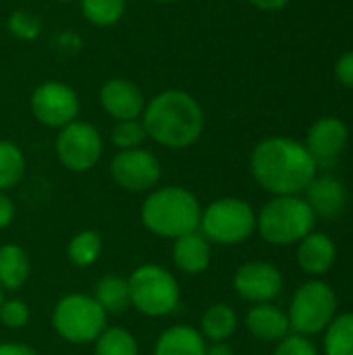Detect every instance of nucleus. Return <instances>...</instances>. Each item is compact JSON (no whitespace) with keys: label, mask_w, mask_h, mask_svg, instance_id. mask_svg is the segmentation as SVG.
<instances>
[{"label":"nucleus","mask_w":353,"mask_h":355,"mask_svg":"<svg viewBox=\"0 0 353 355\" xmlns=\"http://www.w3.org/2000/svg\"><path fill=\"white\" fill-rule=\"evenodd\" d=\"M256 229V214L252 206L237 198H223L202 210L200 233L218 245L243 243Z\"/></svg>","instance_id":"0eeeda50"},{"label":"nucleus","mask_w":353,"mask_h":355,"mask_svg":"<svg viewBox=\"0 0 353 355\" xmlns=\"http://www.w3.org/2000/svg\"><path fill=\"white\" fill-rule=\"evenodd\" d=\"M131 306L144 316L162 318L177 312L181 304V289L173 272L160 264H141L129 279Z\"/></svg>","instance_id":"39448f33"},{"label":"nucleus","mask_w":353,"mask_h":355,"mask_svg":"<svg viewBox=\"0 0 353 355\" xmlns=\"http://www.w3.org/2000/svg\"><path fill=\"white\" fill-rule=\"evenodd\" d=\"M0 355H37V352L25 343H0Z\"/></svg>","instance_id":"72a5a7b5"},{"label":"nucleus","mask_w":353,"mask_h":355,"mask_svg":"<svg viewBox=\"0 0 353 355\" xmlns=\"http://www.w3.org/2000/svg\"><path fill=\"white\" fill-rule=\"evenodd\" d=\"M102 137L98 129L83 121H73L58 131L56 156L60 164L73 173L94 168L102 156Z\"/></svg>","instance_id":"1a4fd4ad"},{"label":"nucleus","mask_w":353,"mask_h":355,"mask_svg":"<svg viewBox=\"0 0 353 355\" xmlns=\"http://www.w3.org/2000/svg\"><path fill=\"white\" fill-rule=\"evenodd\" d=\"M250 2L260 10H281L283 6H287L289 0H250Z\"/></svg>","instance_id":"f704fd0d"},{"label":"nucleus","mask_w":353,"mask_h":355,"mask_svg":"<svg viewBox=\"0 0 353 355\" xmlns=\"http://www.w3.org/2000/svg\"><path fill=\"white\" fill-rule=\"evenodd\" d=\"M83 17L100 27L114 25L125 12V0H79Z\"/></svg>","instance_id":"bb28decb"},{"label":"nucleus","mask_w":353,"mask_h":355,"mask_svg":"<svg viewBox=\"0 0 353 355\" xmlns=\"http://www.w3.org/2000/svg\"><path fill=\"white\" fill-rule=\"evenodd\" d=\"M252 175L275 196H298L316 177V160L304 144L289 137H268L252 152Z\"/></svg>","instance_id":"f257e3e1"},{"label":"nucleus","mask_w":353,"mask_h":355,"mask_svg":"<svg viewBox=\"0 0 353 355\" xmlns=\"http://www.w3.org/2000/svg\"><path fill=\"white\" fill-rule=\"evenodd\" d=\"M345 187L343 183L333 175H320L314 177L312 183L306 187V202L312 208L314 214H320L325 218L337 216L345 206Z\"/></svg>","instance_id":"dca6fc26"},{"label":"nucleus","mask_w":353,"mask_h":355,"mask_svg":"<svg viewBox=\"0 0 353 355\" xmlns=\"http://www.w3.org/2000/svg\"><path fill=\"white\" fill-rule=\"evenodd\" d=\"M94 355H139V345L131 331L106 327L94 341Z\"/></svg>","instance_id":"b1692460"},{"label":"nucleus","mask_w":353,"mask_h":355,"mask_svg":"<svg viewBox=\"0 0 353 355\" xmlns=\"http://www.w3.org/2000/svg\"><path fill=\"white\" fill-rule=\"evenodd\" d=\"M156 2H175V0H156Z\"/></svg>","instance_id":"4c0bfd02"},{"label":"nucleus","mask_w":353,"mask_h":355,"mask_svg":"<svg viewBox=\"0 0 353 355\" xmlns=\"http://www.w3.org/2000/svg\"><path fill=\"white\" fill-rule=\"evenodd\" d=\"M327 355H353V314H341L327 327Z\"/></svg>","instance_id":"a878e982"},{"label":"nucleus","mask_w":353,"mask_h":355,"mask_svg":"<svg viewBox=\"0 0 353 355\" xmlns=\"http://www.w3.org/2000/svg\"><path fill=\"white\" fill-rule=\"evenodd\" d=\"M25 173V156L12 141L0 139V191L12 189Z\"/></svg>","instance_id":"393cba45"},{"label":"nucleus","mask_w":353,"mask_h":355,"mask_svg":"<svg viewBox=\"0 0 353 355\" xmlns=\"http://www.w3.org/2000/svg\"><path fill=\"white\" fill-rule=\"evenodd\" d=\"M206 339L202 333L187 324H175L160 333L154 355H206Z\"/></svg>","instance_id":"6ab92c4d"},{"label":"nucleus","mask_w":353,"mask_h":355,"mask_svg":"<svg viewBox=\"0 0 353 355\" xmlns=\"http://www.w3.org/2000/svg\"><path fill=\"white\" fill-rule=\"evenodd\" d=\"M148 133L141 121L133 119V121H119V125L112 129L110 139L117 148L121 150H135L141 148V144L146 141Z\"/></svg>","instance_id":"cd10ccee"},{"label":"nucleus","mask_w":353,"mask_h":355,"mask_svg":"<svg viewBox=\"0 0 353 355\" xmlns=\"http://www.w3.org/2000/svg\"><path fill=\"white\" fill-rule=\"evenodd\" d=\"M102 108L117 121H133L144 114L146 100L141 89L127 79H110L100 89Z\"/></svg>","instance_id":"4468645a"},{"label":"nucleus","mask_w":353,"mask_h":355,"mask_svg":"<svg viewBox=\"0 0 353 355\" xmlns=\"http://www.w3.org/2000/svg\"><path fill=\"white\" fill-rule=\"evenodd\" d=\"M108 314L98 306L92 295L69 293L54 306L52 327L60 339L73 345L94 343L106 329Z\"/></svg>","instance_id":"423d86ee"},{"label":"nucleus","mask_w":353,"mask_h":355,"mask_svg":"<svg viewBox=\"0 0 353 355\" xmlns=\"http://www.w3.org/2000/svg\"><path fill=\"white\" fill-rule=\"evenodd\" d=\"M246 327L260 341H281L291 329L287 314L270 304H256L246 316Z\"/></svg>","instance_id":"a211bd4d"},{"label":"nucleus","mask_w":353,"mask_h":355,"mask_svg":"<svg viewBox=\"0 0 353 355\" xmlns=\"http://www.w3.org/2000/svg\"><path fill=\"white\" fill-rule=\"evenodd\" d=\"M29 256L17 243L0 245V289L19 291L29 279Z\"/></svg>","instance_id":"aec40b11"},{"label":"nucleus","mask_w":353,"mask_h":355,"mask_svg":"<svg viewBox=\"0 0 353 355\" xmlns=\"http://www.w3.org/2000/svg\"><path fill=\"white\" fill-rule=\"evenodd\" d=\"M273 355H318V352L314 343L304 335H291V337L287 335L285 339H281Z\"/></svg>","instance_id":"7c9ffc66"},{"label":"nucleus","mask_w":353,"mask_h":355,"mask_svg":"<svg viewBox=\"0 0 353 355\" xmlns=\"http://www.w3.org/2000/svg\"><path fill=\"white\" fill-rule=\"evenodd\" d=\"M160 175L162 168L158 158L141 148L121 150L110 162V177L125 191H133V193L150 191L160 181Z\"/></svg>","instance_id":"9d476101"},{"label":"nucleus","mask_w":353,"mask_h":355,"mask_svg":"<svg viewBox=\"0 0 353 355\" xmlns=\"http://www.w3.org/2000/svg\"><path fill=\"white\" fill-rule=\"evenodd\" d=\"M314 218L316 214L306 200L298 196H277L262 208L260 216H256V227L264 241L291 245L312 233Z\"/></svg>","instance_id":"20e7f679"},{"label":"nucleus","mask_w":353,"mask_h":355,"mask_svg":"<svg viewBox=\"0 0 353 355\" xmlns=\"http://www.w3.org/2000/svg\"><path fill=\"white\" fill-rule=\"evenodd\" d=\"M347 144V127L335 116L316 121L306 137V150L312 154L316 164H331Z\"/></svg>","instance_id":"ddd939ff"},{"label":"nucleus","mask_w":353,"mask_h":355,"mask_svg":"<svg viewBox=\"0 0 353 355\" xmlns=\"http://www.w3.org/2000/svg\"><path fill=\"white\" fill-rule=\"evenodd\" d=\"M335 256H337L335 243L325 233L306 235L298 248V262H300L302 270L306 275H312V277L325 275L333 266Z\"/></svg>","instance_id":"f3484780"},{"label":"nucleus","mask_w":353,"mask_h":355,"mask_svg":"<svg viewBox=\"0 0 353 355\" xmlns=\"http://www.w3.org/2000/svg\"><path fill=\"white\" fill-rule=\"evenodd\" d=\"M237 331V314L227 304L210 306L202 316L200 333L208 343H223Z\"/></svg>","instance_id":"4be33fe9"},{"label":"nucleus","mask_w":353,"mask_h":355,"mask_svg":"<svg viewBox=\"0 0 353 355\" xmlns=\"http://www.w3.org/2000/svg\"><path fill=\"white\" fill-rule=\"evenodd\" d=\"M173 262L177 266V270H181L183 275L196 277L202 275L212 260V250H210V241L200 233H187L183 237L173 239Z\"/></svg>","instance_id":"2eb2a0df"},{"label":"nucleus","mask_w":353,"mask_h":355,"mask_svg":"<svg viewBox=\"0 0 353 355\" xmlns=\"http://www.w3.org/2000/svg\"><path fill=\"white\" fill-rule=\"evenodd\" d=\"M8 27L21 40H33L40 33V21L31 12H27V10L12 12L10 19H8Z\"/></svg>","instance_id":"c756f323"},{"label":"nucleus","mask_w":353,"mask_h":355,"mask_svg":"<svg viewBox=\"0 0 353 355\" xmlns=\"http://www.w3.org/2000/svg\"><path fill=\"white\" fill-rule=\"evenodd\" d=\"M12 220H15V204L4 191H0V229L10 227Z\"/></svg>","instance_id":"473e14b6"},{"label":"nucleus","mask_w":353,"mask_h":355,"mask_svg":"<svg viewBox=\"0 0 353 355\" xmlns=\"http://www.w3.org/2000/svg\"><path fill=\"white\" fill-rule=\"evenodd\" d=\"M335 75L337 79L345 85V87H352L353 89V50L343 54L337 64H335Z\"/></svg>","instance_id":"2f4dec72"},{"label":"nucleus","mask_w":353,"mask_h":355,"mask_svg":"<svg viewBox=\"0 0 353 355\" xmlns=\"http://www.w3.org/2000/svg\"><path fill=\"white\" fill-rule=\"evenodd\" d=\"M98 306L106 312V314H123L129 306H131V295H129V283L123 277L117 275H106L102 277L96 287H94V295H92Z\"/></svg>","instance_id":"412c9836"},{"label":"nucleus","mask_w":353,"mask_h":355,"mask_svg":"<svg viewBox=\"0 0 353 355\" xmlns=\"http://www.w3.org/2000/svg\"><path fill=\"white\" fill-rule=\"evenodd\" d=\"M60 2H71V0H60Z\"/></svg>","instance_id":"58836bf2"},{"label":"nucleus","mask_w":353,"mask_h":355,"mask_svg":"<svg viewBox=\"0 0 353 355\" xmlns=\"http://www.w3.org/2000/svg\"><path fill=\"white\" fill-rule=\"evenodd\" d=\"M31 112L42 125L62 129L77 119L79 98L69 85L60 81H46L31 94Z\"/></svg>","instance_id":"9b49d317"},{"label":"nucleus","mask_w":353,"mask_h":355,"mask_svg":"<svg viewBox=\"0 0 353 355\" xmlns=\"http://www.w3.org/2000/svg\"><path fill=\"white\" fill-rule=\"evenodd\" d=\"M237 295L252 304H268L283 289V277L277 266L268 262H248L237 268L233 277Z\"/></svg>","instance_id":"f8f14e48"},{"label":"nucleus","mask_w":353,"mask_h":355,"mask_svg":"<svg viewBox=\"0 0 353 355\" xmlns=\"http://www.w3.org/2000/svg\"><path fill=\"white\" fill-rule=\"evenodd\" d=\"M206 355H233V349L227 345V341L210 343V345H206Z\"/></svg>","instance_id":"c9c22d12"},{"label":"nucleus","mask_w":353,"mask_h":355,"mask_svg":"<svg viewBox=\"0 0 353 355\" xmlns=\"http://www.w3.org/2000/svg\"><path fill=\"white\" fill-rule=\"evenodd\" d=\"M31 318L29 306L23 300H4L0 304V322L6 329H23Z\"/></svg>","instance_id":"c85d7f7f"},{"label":"nucleus","mask_w":353,"mask_h":355,"mask_svg":"<svg viewBox=\"0 0 353 355\" xmlns=\"http://www.w3.org/2000/svg\"><path fill=\"white\" fill-rule=\"evenodd\" d=\"M100 254H102V235L94 229L79 231L77 235H73V239L67 245L69 260L79 268L94 266L98 262Z\"/></svg>","instance_id":"5701e85b"},{"label":"nucleus","mask_w":353,"mask_h":355,"mask_svg":"<svg viewBox=\"0 0 353 355\" xmlns=\"http://www.w3.org/2000/svg\"><path fill=\"white\" fill-rule=\"evenodd\" d=\"M4 302V295H2V289H0V304Z\"/></svg>","instance_id":"e433bc0d"},{"label":"nucleus","mask_w":353,"mask_h":355,"mask_svg":"<svg viewBox=\"0 0 353 355\" xmlns=\"http://www.w3.org/2000/svg\"><path fill=\"white\" fill-rule=\"evenodd\" d=\"M139 216L141 225L152 235L177 239L200 229L202 206L189 189L166 185L148 193Z\"/></svg>","instance_id":"7ed1b4c3"},{"label":"nucleus","mask_w":353,"mask_h":355,"mask_svg":"<svg viewBox=\"0 0 353 355\" xmlns=\"http://www.w3.org/2000/svg\"><path fill=\"white\" fill-rule=\"evenodd\" d=\"M335 310H337V295L327 283L322 281L304 283L291 300L289 314H287L289 327L304 337L316 335L331 324Z\"/></svg>","instance_id":"6e6552de"},{"label":"nucleus","mask_w":353,"mask_h":355,"mask_svg":"<svg viewBox=\"0 0 353 355\" xmlns=\"http://www.w3.org/2000/svg\"><path fill=\"white\" fill-rule=\"evenodd\" d=\"M141 123L148 137L173 150L193 146L204 131V110L196 98L181 89H169L146 104Z\"/></svg>","instance_id":"f03ea898"}]
</instances>
